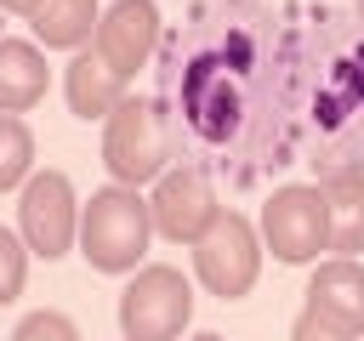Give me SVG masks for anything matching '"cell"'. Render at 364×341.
Masks as SVG:
<instances>
[{"instance_id":"obj_1","label":"cell","mask_w":364,"mask_h":341,"mask_svg":"<svg viewBox=\"0 0 364 341\" xmlns=\"http://www.w3.org/2000/svg\"><path fill=\"white\" fill-rule=\"evenodd\" d=\"M148 239H154V216H148V199L136 188H102L91 193V205L80 210V233L74 244L85 250V261L97 273H125L148 256Z\"/></svg>"},{"instance_id":"obj_2","label":"cell","mask_w":364,"mask_h":341,"mask_svg":"<svg viewBox=\"0 0 364 341\" xmlns=\"http://www.w3.org/2000/svg\"><path fill=\"white\" fill-rule=\"evenodd\" d=\"M171 159V125L154 102L142 97H119L108 125H102V165L119 188H142L165 170Z\"/></svg>"},{"instance_id":"obj_3","label":"cell","mask_w":364,"mask_h":341,"mask_svg":"<svg viewBox=\"0 0 364 341\" xmlns=\"http://www.w3.org/2000/svg\"><path fill=\"white\" fill-rule=\"evenodd\" d=\"M193 273L222 301L250 296L256 273H262V239H256V227L245 216H233V210H216V222L193 239Z\"/></svg>"},{"instance_id":"obj_4","label":"cell","mask_w":364,"mask_h":341,"mask_svg":"<svg viewBox=\"0 0 364 341\" xmlns=\"http://www.w3.org/2000/svg\"><path fill=\"white\" fill-rule=\"evenodd\" d=\"M193 318V284L176 267H142L119 290V330L125 341H182Z\"/></svg>"},{"instance_id":"obj_5","label":"cell","mask_w":364,"mask_h":341,"mask_svg":"<svg viewBox=\"0 0 364 341\" xmlns=\"http://www.w3.org/2000/svg\"><path fill=\"white\" fill-rule=\"evenodd\" d=\"M256 239L273 250V261H318V250H330V210H324V193L307 188V182H290L279 188L267 205H262V227Z\"/></svg>"},{"instance_id":"obj_6","label":"cell","mask_w":364,"mask_h":341,"mask_svg":"<svg viewBox=\"0 0 364 341\" xmlns=\"http://www.w3.org/2000/svg\"><path fill=\"white\" fill-rule=\"evenodd\" d=\"M17 233L34 256L57 261L74 250V233H80V205H74V188L63 170H28L23 182V199H17Z\"/></svg>"},{"instance_id":"obj_7","label":"cell","mask_w":364,"mask_h":341,"mask_svg":"<svg viewBox=\"0 0 364 341\" xmlns=\"http://www.w3.org/2000/svg\"><path fill=\"white\" fill-rule=\"evenodd\" d=\"M216 188L205 170L182 165V170H159L154 182V199H148V216H154V233H165L171 244H193L210 222H216Z\"/></svg>"},{"instance_id":"obj_8","label":"cell","mask_w":364,"mask_h":341,"mask_svg":"<svg viewBox=\"0 0 364 341\" xmlns=\"http://www.w3.org/2000/svg\"><path fill=\"white\" fill-rule=\"evenodd\" d=\"M154 40H159V6L154 0H114L97 17V45L91 51L125 80L154 57Z\"/></svg>"},{"instance_id":"obj_9","label":"cell","mask_w":364,"mask_h":341,"mask_svg":"<svg viewBox=\"0 0 364 341\" xmlns=\"http://www.w3.org/2000/svg\"><path fill=\"white\" fill-rule=\"evenodd\" d=\"M307 313L341 335V341H358L364 335V267L353 256L341 261H324L313 278H307Z\"/></svg>"},{"instance_id":"obj_10","label":"cell","mask_w":364,"mask_h":341,"mask_svg":"<svg viewBox=\"0 0 364 341\" xmlns=\"http://www.w3.org/2000/svg\"><path fill=\"white\" fill-rule=\"evenodd\" d=\"M318 193H324V210H330V250L364 256V170H353V165L324 170Z\"/></svg>"},{"instance_id":"obj_11","label":"cell","mask_w":364,"mask_h":341,"mask_svg":"<svg viewBox=\"0 0 364 341\" xmlns=\"http://www.w3.org/2000/svg\"><path fill=\"white\" fill-rule=\"evenodd\" d=\"M51 74H46V57L40 45L28 40H0V114H23L46 97Z\"/></svg>"},{"instance_id":"obj_12","label":"cell","mask_w":364,"mask_h":341,"mask_svg":"<svg viewBox=\"0 0 364 341\" xmlns=\"http://www.w3.org/2000/svg\"><path fill=\"white\" fill-rule=\"evenodd\" d=\"M63 91H68V108H74L80 119H108L114 102H119V91H125V80H119L97 51H80V57L68 63V74H63Z\"/></svg>"},{"instance_id":"obj_13","label":"cell","mask_w":364,"mask_h":341,"mask_svg":"<svg viewBox=\"0 0 364 341\" xmlns=\"http://www.w3.org/2000/svg\"><path fill=\"white\" fill-rule=\"evenodd\" d=\"M97 0H34V11H28V28L40 34V45H57V51H68V45H80V40H91L97 34Z\"/></svg>"},{"instance_id":"obj_14","label":"cell","mask_w":364,"mask_h":341,"mask_svg":"<svg viewBox=\"0 0 364 341\" xmlns=\"http://www.w3.org/2000/svg\"><path fill=\"white\" fill-rule=\"evenodd\" d=\"M28 170H34V136L17 114H0V193L23 188Z\"/></svg>"},{"instance_id":"obj_15","label":"cell","mask_w":364,"mask_h":341,"mask_svg":"<svg viewBox=\"0 0 364 341\" xmlns=\"http://www.w3.org/2000/svg\"><path fill=\"white\" fill-rule=\"evenodd\" d=\"M28 284V244L0 227V307H11Z\"/></svg>"},{"instance_id":"obj_16","label":"cell","mask_w":364,"mask_h":341,"mask_svg":"<svg viewBox=\"0 0 364 341\" xmlns=\"http://www.w3.org/2000/svg\"><path fill=\"white\" fill-rule=\"evenodd\" d=\"M11 341H80V330H74L63 313H28V318L11 330Z\"/></svg>"},{"instance_id":"obj_17","label":"cell","mask_w":364,"mask_h":341,"mask_svg":"<svg viewBox=\"0 0 364 341\" xmlns=\"http://www.w3.org/2000/svg\"><path fill=\"white\" fill-rule=\"evenodd\" d=\"M290 341H341V335H330L313 313H301V318H296V330H290Z\"/></svg>"},{"instance_id":"obj_18","label":"cell","mask_w":364,"mask_h":341,"mask_svg":"<svg viewBox=\"0 0 364 341\" xmlns=\"http://www.w3.org/2000/svg\"><path fill=\"white\" fill-rule=\"evenodd\" d=\"M0 11H23V17H28V11H34V0H0Z\"/></svg>"},{"instance_id":"obj_19","label":"cell","mask_w":364,"mask_h":341,"mask_svg":"<svg viewBox=\"0 0 364 341\" xmlns=\"http://www.w3.org/2000/svg\"><path fill=\"white\" fill-rule=\"evenodd\" d=\"M193 341H222V335H193Z\"/></svg>"},{"instance_id":"obj_20","label":"cell","mask_w":364,"mask_h":341,"mask_svg":"<svg viewBox=\"0 0 364 341\" xmlns=\"http://www.w3.org/2000/svg\"><path fill=\"white\" fill-rule=\"evenodd\" d=\"M358 341H364V335H358Z\"/></svg>"}]
</instances>
